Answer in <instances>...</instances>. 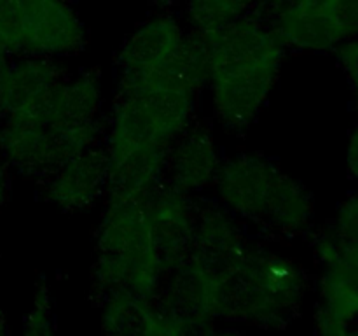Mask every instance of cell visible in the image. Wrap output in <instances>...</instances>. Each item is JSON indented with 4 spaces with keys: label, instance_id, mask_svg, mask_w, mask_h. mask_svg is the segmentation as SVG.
<instances>
[{
    "label": "cell",
    "instance_id": "13",
    "mask_svg": "<svg viewBox=\"0 0 358 336\" xmlns=\"http://www.w3.org/2000/svg\"><path fill=\"white\" fill-rule=\"evenodd\" d=\"M10 189V177H9V168L3 161H0V205L7 200Z\"/></svg>",
    "mask_w": 358,
    "mask_h": 336
},
{
    "label": "cell",
    "instance_id": "7",
    "mask_svg": "<svg viewBox=\"0 0 358 336\" xmlns=\"http://www.w3.org/2000/svg\"><path fill=\"white\" fill-rule=\"evenodd\" d=\"M23 49L21 56L66 58L86 48V30L65 0H21Z\"/></svg>",
    "mask_w": 358,
    "mask_h": 336
},
{
    "label": "cell",
    "instance_id": "4",
    "mask_svg": "<svg viewBox=\"0 0 358 336\" xmlns=\"http://www.w3.org/2000/svg\"><path fill=\"white\" fill-rule=\"evenodd\" d=\"M201 35L184 31L170 14L140 24L115 55V90H171L201 94L206 88Z\"/></svg>",
    "mask_w": 358,
    "mask_h": 336
},
{
    "label": "cell",
    "instance_id": "12",
    "mask_svg": "<svg viewBox=\"0 0 358 336\" xmlns=\"http://www.w3.org/2000/svg\"><path fill=\"white\" fill-rule=\"evenodd\" d=\"M13 58L14 56L0 51V119L3 118V111H6V97H7V86H9Z\"/></svg>",
    "mask_w": 358,
    "mask_h": 336
},
{
    "label": "cell",
    "instance_id": "14",
    "mask_svg": "<svg viewBox=\"0 0 358 336\" xmlns=\"http://www.w3.org/2000/svg\"><path fill=\"white\" fill-rule=\"evenodd\" d=\"M150 4L161 7V9H166V7H171L177 4V0H150Z\"/></svg>",
    "mask_w": 358,
    "mask_h": 336
},
{
    "label": "cell",
    "instance_id": "3",
    "mask_svg": "<svg viewBox=\"0 0 358 336\" xmlns=\"http://www.w3.org/2000/svg\"><path fill=\"white\" fill-rule=\"evenodd\" d=\"M212 189L222 209L266 238L292 240L313 226L311 192L262 153L224 156Z\"/></svg>",
    "mask_w": 358,
    "mask_h": 336
},
{
    "label": "cell",
    "instance_id": "6",
    "mask_svg": "<svg viewBox=\"0 0 358 336\" xmlns=\"http://www.w3.org/2000/svg\"><path fill=\"white\" fill-rule=\"evenodd\" d=\"M199 200L161 182L142 198L143 212L152 233L164 273L180 265L189 254L198 217Z\"/></svg>",
    "mask_w": 358,
    "mask_h": 336
},
{
    "label": "cell",
    "instance_id": "8",
    "mask_svg": "<svg viewBox=\"0 0 358 336\" xmlns=\"http://www.w3.org/2000/svg\"><path fill=\"white\" fill-rule=\"evenodd\" d=\"M222 161L215 125L212 119L196 118L178 135L168 153L164 182L199 198L213 188Z\"/></svg>",
    "mask_w": 358,
    "mask_h": 336
},
{
    "label": "cell",
    "instance_id": "2",
    "mask_svg": "<svg viewBox=\"0 0 358 336\" xmlns=\"http://www.w3.org/2000/svg\"><path fill=\"white\" fill-rule=\"evenodd\" d=\"M201 35V34H199ZM206 46V88L212 122L229 135L248 132L268 105L287 48L257 14L201 35Z\"/></svg>",
    "mask_w": 358,
    "mask_h": 336
},
{
    "label": "cell",
    "instance_id": "1",
    "mask_svg": "<svg viewBox=\"0 0 358 336\" xmlns=\"http://www.w3.org/2000/svg\"><path fill=\"white\" fill-rule=\"evenodd\" d=\"M199 94L171 90H115L105 119L108 192L143 198L164 181L168 153L198 118Z\"/></svg>",
    "mask_w": 358,
    "mask_h": 336
},
{
    "label": "cell",
    "instance_id": "11",
    "mask_svg": "<svg viewBox=\"0 0 358 336\" xmlns=\"http://www.w3.org/2000/svg\"><path fill=\"white\" fill-rule=\"evenodd\" d=\"M261 0H187V18L196 34H210L240 18L254 14Z\"/></svg>",
    "mask_w": 358,
    "mask_h": 336
},
{
    "label": "cell",
    "instance_id": "9",
    "mask_svg": "<svg viewBox=\"0 0 358 336\" xmlns=\"http://www.w3.org/2000/svg\"><path fill=\"white\" fill-rule=\"evenodd\" d=\"M44 198L62 212H87L103 202L108 191L107 154L103 144L63 161L41 182Z\"/></svg>",
    "mask_w": 358,
    "mask_h": 336
},
{
    "label": "cell",
    "instance_id": "10",
    "mask_svg": "<svg viewBox=\"0 0 358 336\" xmlns=\"http://www.w3.org/2000/svg\"><path fill=\"white\" fill-rule=\"evenodd\" d=\"M69 74L70 70L59 59L41 56L13 58L3 118L27 115L37 111Z\"/></svg>",
    "mask_w": 358,
    "mask_h": 336
},
{
    "label": "cell",
    "instance_id": "5",
    "mask_svg": "<svg viewBox=\"0 0 358 336\" xmlns=\"http://www.w3.org/2000/svg\"><path fill=\"white\" fill-rule=\"evenodd\" d=\"M94 279L110 296L149 300L159 287L164 266L159 258L142 198L107 195L94 231Z\"/></svg>",
    "mask_w": 358,
    "mask_h": 336
}]
</instances>
